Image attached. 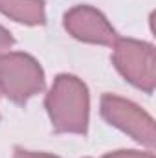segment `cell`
<instances>
[{
	"mask_svg": "<svg viewBox=\"0 0 156 158\" xmlns=\"http://www.w3.org/2000/svg\"><path fill=\"white\" fill-rule=\"evenodd\" d=\"M101 116L110 125L127 132L136 142L147 147H154V119L132 101H127L112 94H105L101 98Z\"/></svg>",
	"mask_w": 156,
	"mask_h": 158,
	"instance_id": "4",
	"label": "cell"
},
{
	"mask_svg": "<svg viewBox=\"0 0 156 158\" xmlns=\"http://www.w3.org/2000/svg\"><path fill=\"white\" fill-rule=\"evenodd\" d=\"M0 11L15 22L37 26L46 22L42 0H0Z\"/></svg>",
	"mask_w": 156,
	"mask_h": 158,
	"instance_id": "6",
	"label": "cell"
},
{
	"mask_svg": "<svg viewBox=\"0 0 156 158\" xmlns=\"http://www.w3.org/2000/svg\"><path fill=\"white\" fill-rule=\"evenodd\" d=\"M42 88L44 72L31 55L7 52L0 57V92L7 99L24 105Z\"/></svg>",
	"mask_w": 156,
	"mask_h": 158,
	"instance_id": "2",
	"label": "cell"
},
{
	"mask_svg": "<svg viewBox=\"0 0 156 158\" xmlns=\"http://www.w3.org/2000/svg\"><path fill=\"white\" fill-rule=\"evenodd\" d=\"M112 63L117 72L134 86L151 94L156 86L154 46L134 39H117L114 42Z\"/></svg>",
	"mask_w": 156,
	"mask_h": 158,
	"instance_id": "3",
	"label": "cell"
},
{
	"mask_svg": "<svg viewBox=\"0 0 156 158\" xmlns=\"http://www.w3.org/2000/svg\"><path fill=\"white\" fill-rule=\"evenodd\" d=\"M13 158H57V156H53V155H46V153H33V151H26V149L17 147Z\"/></svg>",
	"mask_w": 156,
	"mask_h": 158,
	"instance_id": "9",
	"label": "cell"
},
{
	"mask_svg": "<svg viewBox=\"0 0 156 158\" xmlns=\"http://www.w3.org/2000/svg\"><path fill=\"white\" fill-rule=\"evenodd\" d=\"M64 28L72 37L90 44L114 46V42L119 39L105 15L90 6L72 7L64 15Z\"/></svg>",
	"mask_w": 156,
	"mask_h": 158,
	"instance_id": "5",
	"label": "cell"
},
{
	"mask_svg": "<svg viewBox=\"0 0 156 158\" xmlns=\"http://www.w3.org/2000/svg\"><path fill=\"white\" fill-rule=\"evenodd\" d=\"M105 158H154L153 153H142V151H114L105 155Z\"/></svg>",
	"mask_w": 156,
	"mask_h": 158,
	"instance_id": "7",
	"label": "cell"
},
{
	"mask_svg": "<svg viewBox=\"0 0 156 158\" xmlns=\"http://www.w3.org/2000/svg\"><path fill=\"white\" fill-rule=\"evenodd\" d=\"M13 42H15V40H13V37H11V33H9L6 28L0 26V57L11 50Z\"/></svg>",
	"mask_w": 156,
	"mask_h": 158,
	"instance_id": "8",
	"label": "cell"
},
{
	"mask_svg": "<svg viewBox=\"0 0 156 158\" xmlns=\"http://www.w3.org/2000/svg\"><path fill=\"white\" fill-rule=\"evenodd\" d=\"M90 98L86 85L76 76H57L48 96L46 110L57 132L84 134L88 127Z\"/></svg>",
	"mask_w": 156,
	"mask_h": 158,
	"instance_id": "1",
	"label": "cell"
}]
</instances>
